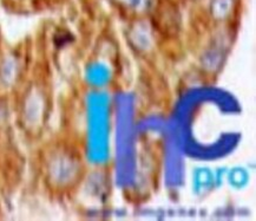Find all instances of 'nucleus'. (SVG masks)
I'll list each match as a JSON object with an SVG mask.
<instances>
[{
  "label": "nucleus",
  "mask_w": 256,
  "mask_h": 221,
  "mask_svg": "<svg viewBox=\"0 0 256 221\" xmlns=\"http://www.w3.org/2000/svg\"><path fill=\"white\" fill-rule=\"evenodd\" d=\"M120 2H123L124 4L130 6V8H136L140 4V0H120Z\"/></svg>",
  "instance_id": "obj_2"
},
{
  "label": "nucleus",
  "mask_w": 256,
  "mask_h": 221,
  "mask_svg": "<svg viewBox=\"0 0 256 221\" xmlns=\"http://www.w3.org/2000/svg\"><path fill=\"white\" fill-rule=\"evenodd\" d=\"M232 9V0H212V15L215 18L228 17Z\"/></svg>",
  "instance_id": "obj_1"
}]
</instances>
